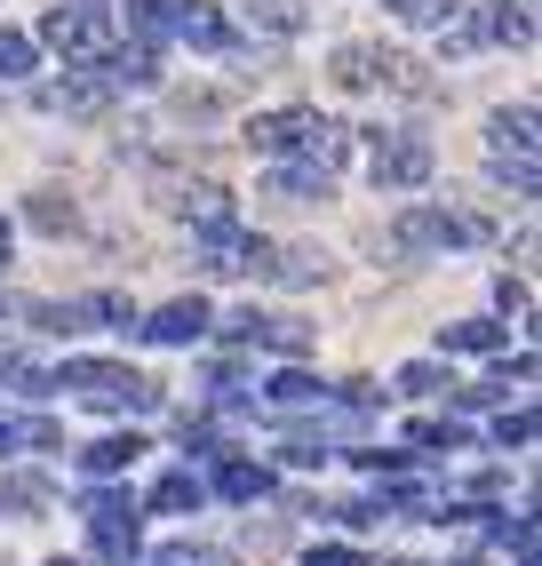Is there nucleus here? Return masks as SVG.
Wrapping results in <instances>:
<instances>
[{"instance_id": "obj_35", "label": "nucleus", "mask_w": 542, "mask_h": 566, "mask_svg": "<svg viewBox=\"0 0 542 566\" xmlns=\"http://www.w3.org/2000/svg\"><path fill=\"white\" fill-rule=\"evenodd\" d=\"M24 319H41L49 335H72V327H88V312H81V304H24Z\"/></svg>"}, {"instance_id": "obj_27", "label": "nucleus", "mask_w": 542, "mask_h": 566, "mask_svg": "<svg viewBox=\"0 0 542 566\" xmlns=\"http://www.w3.org/2000/svg\"><path fill=\"white\" fill-rule=\"evenodd\" d=\"M24 223H32V232H49V240L81 232V216H72V200H64V192H32V200H24Z\"/></svg>"}, {"instance_id": "obj_14", "label": "nucleus", "mask_w": 542, "mask_h": 566, "mask_svg": "<svg viewBox=\"0 0 542 566\" xmlns=\"http://www.w3.org/2000/svg\"><path fill=\"white\" fill-rule=\"evenodd\" d=\"M208 327H216V319H208V304H200V295H176V304H160L152 319H136V335H144V344H160V352L200 344Z\"/></svg>"}, {"instance_id": "obj_20", "label": "nucleus", "mask_w": 542, "mask_h": 566, "mask_svg": "<svg viewBox=\"0 0 542 566\" xmlns=\"http://www.w3.org/2000/svg\"><path fill=\"white\" fill-rule=\"evenodd\" d=\"M271 407H280V415H303V407H327V384H320V375L312 367H303V359H288L280 375H271Z\"/></svg>"}, {"instance_id": "obj_36", "label": "nucleus", "mask_w": 542, "mask_h": 566, "mask_svg": "<svg viewBox=\"0 0 542 566\" xmlns=\"http://www.w3.org/2000/svg\"><path fill=\"white\" fill-rule=\"evenodd\" d=\"M494 359H502V367H494V391H502V399H511V384H519V391L534 384V352H494Z\"/></svg>"}, {"instance_id": "obj_8", "label": "nucleus", "mask_w": 542, "mask_h": 566, "mask_svg": "<svg viewBox=\"0 0 542 566\" xmlns=\"http://www.w3.org/2000/svg\"><path fill=\"white\" fill-rule=\"evenodd\" d=\"M327 272H335V255L312 248V240H263V248H256V280H263V287H280V295L327 287Z\"/></svg>"}, {"instance_id": "obj_30", "label": "nucleus", "mask_w": 542, "mask_h": 566, "mask_svg": "<svg viewBox=\"0 0 542 566\" xmlns=\"http://www.w3.org/2000/svg\"><path fill=\"white\" fill-rule=\"evenodd\" d=\"M56 495H49V479H32V471H9L0 479V511H24V518H41Z\"/></svg>"}, {"instance_id": "obj_17", "label": "nucleus", "mask_w": 542, "mask_h": 566, "mask_svg": "<svg viewBox=\"0 0 542 566\" xmlns=\"http://www.w3.org/2000/svg\"><path fill=\"white\" fill-rule=\"evenodd\" d=\"M471 32L494 41V49H534V0H487L471 17Z\"/></svg>"}, {"instance_id": "obj_11", "label": "nucleus", "mask_w": 542, "mask_h": 566, "mask_svg": "<svg viewBox=\"0 0 542 566\" xmlns=\"http://www.w3.org/2000/svg\"><path fill=\"white\" fill-rule=\"evenodd\" d=\"M32 104L56 112V120H104V112H112V88L96 81L88 64H64V81H41V88H32Z\"/></svg>"}, {"instance_id": "obj_43", "label": "nucleus", "mask_w": 542, "mask_h": 566, "mask_svg": "<svg viewBox=\"0 0 542 566\" xmlns=\"http://www.w3.org/2000/svg\"><path fill=\"white\" fill-rule=\"evenodd\" d=\"M49 566H88V558H49Z\"/></svg>"}, {"instance_id": "obj_13", "label": "nucleus", "mask_w": 542, "mask_h": 566, "mask_svg": "<svg viewBox=\"0 0 542 566\" xmlns=\"http://www.w3.org/2000/svg\"><path fill=\"white\" fill-rule=\"evenodd\" d=\"M168 41L200 49V56H231V49H240V32H231V17H223V9H208V0H176Z\"/></svg>"}, {"instance_id": "obj_6", "label": "nucleus", "mask_w": 542, "mask_h": 566, "mask_svg": "<svg viewBox=\"0 0 542 566\" xmlns=\"http://www.w3.org/2000/svg\"><path fill=\"white\" fill-rule=\"evenodd\" d=\"M81 518H88V543H96V558L104 566H128L136 551H144V535H136V495H121V486H88L81 495Z\"/></svg>"}, {"instance_id": "obj_42", "label": "nucleus", "mask_w": 542, "mask_h": 566, "mask_svg": "<svg viewBox=\"0 0 542 566\" xmlns=\"http://www.w3.org/2000/svg\"><path fill=\"white\" fill-rule=\"evenodd\" d=\"M0 263H9V223H0Z\"/></svg>"}, {"instance_id": "obj_34", "label": "nucleus", "mask_w": 542, "mask_h": 566, "mask_svg": "<svg viewBox=\"0 0 542 566\" xmlns=\"http://www.w3.org/2000/svg\"><path fill=\"white\" fill-rule=\"evenodd\" d=\"M494 447H502V455H511V447H534V407L494 415Z\"/></svg>"}, {"instance_id": "obj_4", "label": "nucleus", "mask_w": 542, "mask_h": 566, "mask_svg": "<svg viewBox=\"0 0 542 566\" xmlns=\"http://www.w3.org/2000/svg\"><path fill=\"white\" fill-rule=\"evenodd\" d=\"M121 41V9L112 0H56L41 17V49H56L64 64H104Z\"/></svg>"}, {"instance_id": "obj_33", "label": "nucleus", "mask_w": 542, "mask_h": 566, "mask_svg": "<svg viewBox=\"0 0 542 566\" xmlns=\"http://www.w3.org/2000/svg\"><path fill=\"white\" fill-rule=\"evenodd\" d=\"M81 312H88V319H104V327H136V319H144V312L128 304L121 287H104V295H81Z\"/></svg>"}, {"instance_id": "obj_15", "label": "nucleus", "mask_w": 542, "mask_h": 566, "mask_svg": "<svg viewBox=\"0 0 542 566\" xmlns=\"http://www.w3.org/2000/svg\"><path fill=\"white\" fill-rule=\"evenodd\" d=\"M88 72H96V81H104L112 96H121V88H136V96H144V88H160V49L112 41V56H104V64H88Z\"/></svg>"}, {"instance_id": "obj_23", "label": "nucleus", "mask_w": 542, "mask_h": 566, "mask_svg": "<svg viewBox=\"0 0 542 566\" xmlns=\"http://www.w3.org/2000/svg\"><path fill=\"white\" fill-rule=\"evenodd\" d=\"M407 447H423V455H462V447H471V423H462V415H423L407 431Z\"/></svg>"}, {"instance_id": "obj_5", "label": "nucleus", "mask_w": 542, "mask_h": 566, "mask_svg": "<svg viewBox=\"0 0 542 566\" xmlns=\"http://www.w3.org/2000/svg\"><path fill=\"white\" fill-rule=\"evenodd\" d=\"M487 240H494V223L479 208H431V200H415L392 223V248L399 255H447V248H487Z\"/></svg>"}, {"instance_id": "obj_19", "label": "nucleus", "mask_w": 542, "mask_h": 566, "mask_svg": "<svg viewBox=\"0 0 542 566\" xmlns=\"http://www.w3.org/2000/svg\"><path fill=\"white\" fill-rule=\"evenodd\" d=\"M263 192H271V200H295V208H312V200H327V192H335V176H320V168H303V160H271V176H263Z\"/></svg>"}, {"instance_id": "obj_39", "label": "nucleus", "mask_w": 542, "mask_h": 566, "mask_svg": "<svg viewBox=\"0 0 542 566\" xmlns=\"http://www.w3.org/2000/svg\"><path fill=\"white\" fill-rule=\"evenodd\" d=\"M494 304L511 312V319H527V287H519V280H494Z\"/></svg>"}, {"instance_id": "obj_10", "label": "nucleus", "mask_w": 542, "mask_h": 566, "mask_svg": "<svg viewBox=\"0 0 542 566\" xmlns=\"http://www.w3.org/2000/svg\"><path fill=\"white\" fill-rule=\"evenodd\" d=\"M216 335H223V344H263V352H280V359H303V352L320 344V335L303 327L295 312H256V304H248V312H231Z\"/></svg>"}, {"instance_id": "obj_22", "label": "nucleus", "mask_w": 542, "mask_h": 566, "mask_svg": "<svg viewBox=\"0 0 542 566\" xmlns=\"http://www.w3.org/2000/svg\"><path fill=\"white\" fill-rule=\"evenodd\" d=\"M136 455H144V439H136V431H112V439L81 447V471H88V479H121Z\"/></svg>"}, {"instance_id": "obj_1", "label": "nucleus", "mask_w": 542, "mask_h": 566, "mask_svg": "<svg viewBox=\"0 0 542 566\" xmlns=\"http://www.w3.org/2000/svg\"><path fill=\"white\" fill-rule=\"evenodd\" d=\"M248 144L263 160H303V168H320L335 176L343 160H352V128L327 120L320 104H280V112H256L248 120Z\"/></svg>"}, {"instance_id": "obj_16", "label": "nucleus", "mask_w": 542, "mask_h": 566, "mask_svg": "<svg viewBox=\"0 0 542 566\" xmlns=\"http://www.w3.org/2000/svg\"><path fill=\"white\" fill-rule=\"evenodd\" d=\"M534 144H542V112L534 104H502L487 120V153L494 160H534Z\"/></svg>"}, {"instance_id": "obj_38", "label": "nucleus", "mask_w": 542, "mask_h": 566, "mask_svg": "<svg viewBox=\"0 0 542 566\" xmlns=\"http://www.w3.org/2000/svg\"><path fill=\"white\" fill-rule=\"evenodd\" d=\"M303 566H375V558L352 551V543H312V551H303Z\"/></svg>"}, {"instance_id": "obj_31", "label": "nucleus", "mask_w": 542, "mask_h": 566, "mask_svg": "<svg viewBox=\"0 0 542 566\" xmlns=\"http://www.w3.org/2000/svg\"><path fill=\"white\" fill-rule=\"evenodd\" d=\"M392 391H399V399H431V391H455V375H447L439 359H407V367L392 375Z\"/></svg>"}, {"instance_id": "obj_18", "label": "nucleus", "mask_w": 542, "mask_h": 566, "mask_svg": "<svg viewBox=\"0 0 542 566\" xmlns=\"http://www.w3.org/2000/svg\"><path fill=\"white\" fill-rule=\"evenodd\" d=\"M208 495H223V503H263V495H271V471H263V463H248V455H216Z\"/></svg>"}, {"instance_id": "obj_3", "label": "nucleus", "mask_w": 542, "mask_h": 566, "mask_svg": "<svg viewBox=\"0 0 542 566\" xmlns=\"http://www.w3.org/2000/svg\"><path fill=\"white\" fill-rule=\"evenodd\" d=\"M56 391H72L81 407H96V415H152L160 407V384H144V375L128 367V359H64L56 367Z\"/></svg>"}, {"instance_id": "obj_21", "label": "nucleus", "mask_w": 542, "mask_h": 566, "mask_svg": "<svg viewBox=\"0 0 542 566\" xmlns=\"http://www.w3.org/2000/svg\"><path fill=\"white\" fill-rule=\"evenodd\" d=\"M439 344L462 352V359H494V352H511V327H494V319H455V327H439Z\"/></svg>"}, {"instance_id": "obj_12", "label": "nucleus", "mask_w": 542, "mask_h": 566, "mask_svg": "<svg viewBox=\"0 0 542 566\" xmlns=\"http://www.w3.org/2000/svg\"><path fill=\"white\" fill-rule=\"evenodd\" d=\"M152 200L168 216H184V223H223L231 216V192L216 176H152Z\"/></svg>"}, {"instance_id": "obj_29", "label": "nucleus", "mask_w": 542, "mask_h": 566, "mask_svg": "<svg viewBox=\"0 0 542 566\" xmlns=\"http://www.w3.org/2000/svg\"><path fill=\"white\" fill-rule=\"evenodd\" d=\"M240 9H248L263 32H280V41H295V32L312 24V9H303V0H240Z\"/></svg>"}, {"instance_id": "obj_2", "label": "nucleus", "mask_w": 542, "mask_h": 566, "mask_svg": "<svg viewBox=\"0 0 542 566\" xmlns=\"http://www.w3.org/2000/svg\"><path fill=\"white\" fill-rule=\"evenodd\" d=\"M327 81H335L343 96H375V88H399V96H415V104L439 96L431 72H423L415 56H399V49H383V41H335V49H327Z\"/></svg>"}, {"instance_id": "obj_7", "label": "nucleus", "mask_w": 542, "mask_h": 566, "mask_svg": "<svg viewBox=\"0 0 542 566\" xmlns=\"http://www.w3.org/2000/svg\"><path fill=\"white\" fill-rule=\"evenodd\" d=\"M431 168H439V153L423 136H407V128H392V136L367 144V184H375V192H423Z\"/></svg>"}, {"instance_id": "obj_9", "label": "nucleus", "mask_w": 542, "mask_h": 566, "mask_svg": "<svg viewBox=\"0 0 542 566\" xmlns=\"http://www.w3.org/2000/svg\"><path fill=\"white\" fill-rule=\"evenodd\" d=\"M256 248H263V232H248L240 216H223V223H200L191 263H200L208 280H248V272H256Z\"/></svg>"}, {"instance_id": "obj_28", "label": "nucleus", "mask_w": 542, "mask_h": 566, "mask_svg": "<svg viewBox=\"0 0 542 566\" xmlns=\"http://www.w3.org/2000/svg\"><path fill=\"white\" fill-rule=\"evenodd\" d=\"M32 72H41V41L17 32V24H0V81H32Z\"/></svg>"}, {"instance_id": "obj_40", "label": "nucleus", "mask_w": 542, "mask_h": 566, "mask_svg": "<svg viewBox=\"0 0 542 566\" xmlns=\"http://www.w3.org/2000/svg\"><path fill=\"white\" fill-rule=\"evenodd\" d=\"M160 566H223L216 551H160Z\"/></svg>"}, {"instance_id": "obj_24", "label": "nucleus", "mask_w": 542, "mask_h": 566, "mask_svg": "<svg viewBox=\"0 0 542 566\" xmlns=\"http://www.w3.org/2000/svg\"><path fill=\"white\" fill-rule=\"evenodd\" d=\"M0 391H24V399H49L56 391V367H41L32 352H0Z\"/></svg>"}, {"instance_id": "obj_26", "label": "nucleus", "mask_w": 542, "mask_h": 566, "mask_svg": "<svg viewBox=\"0 0 542 566\" xmlns=\"http://www.w3.org/2000/svg\"><path fill=\"white\" fill-rule=\"evenodd\" d=\"M200 503H208V479L200 471H168L160 486H152V511H168V518L176 511H200Z\"/></svg>"}, {"instance_id": "obj_37", "label": "nucleus", "mask_w": 542, "mask_h": 566, "mask_svg": "<svg viewBox=\"0 0 542 566\" xmlns=\"http://www.w3.org/2000/svg\"><path fill=\"white\" fill-rule=\"evenodd\" d=\"M17 447H41V455H56V447H64V423L32 415V423H17Z\"/></svg>"}, {"instance_id": "obj_41", "label": "nucleus", "mask_w": 542, "mask_h": 566, "mask_svg": "<svg viewBox=\"0 0 542 566\" xmlns=\"http://www.w3.org/2000/svg\"><path fill=\"white\" fill-rule=\"evenodd\" d=\"M0 455H17V423H9V415H0Z\"/></svg>"}, {"instance_id": "obj_32", "label": "nucleus", "mask_w": 542, "mask_h": 566, "mask_svg": "<svg viewBox=\"0 0 542 566\" xmlns=\"http://www.w3.org/2000/svg\"><path fill=\"white\" fill-rule=\"evenodd\" d=\"M383 9H392L399 24H415V32H431V24H455L462 0H383Z\"/></svg>"}, {"instance_id": "obj_25", "label": "nucleus", "mask_w": 542, "mask_h": 566, "mask_svg": "<svg viewBox=\"0 0 542 566\" xmlns=\"http://www.w3.org/2000/svg\"><path fill=\"white\" fill-rule=\"evenodd\" d=\"M112 9H128L121 24L136 32V49H160V41H168V17H176V0H112Z\"/></svg>"}]
</instances>
